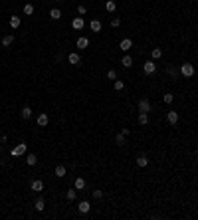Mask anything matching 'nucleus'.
<instances>
[{
	"label": "nucleus",
	"instance_id": "obj_6",
	"mask_svg": "<svg viewBox=\"0 0 198 220\" xmlns=\"http://www.w3.org/2000/svg\"><path fill=\"white\" fill-rule=\"evenodd\" d=\"M89 208H91V204L87 200H81L79 204H77V210H79L81 214H87V212H89Z\"/></svg>",
	"mask_w": 198,
	"mask_h": 220
},
{
	"label": "nucleus",
	"instance_id": "obj_26",
	"mask_svg": "<svg viewBox=\"0 0 198 220\" xmlns=\"http://www.w3.org/2000/svg\"><path fill=\"white\" fill-rule=\"evenodd\" d=\"M22 117L24 119H30V117H32V109H30V107H22Z\"/></svg>",
	"mask_w": 198,
	"mask_h": 220
},
{
	"label": "nucleus",
	"instance_id": "obj_2",
	"mask_svg": "<svg viewBox=\"0 0 198 220\" xmlns=\"http://www.w3.org/2000/svg\"><path fill=\"white\" fill-rule=\"evenodd\" d=\"M143 72H145L147 76H153V73L156 72V66H155V62H147L145 66H143Z\"/></svg>",
	"mask_w": 198,
	"mask_h": 220
},
{
	"label": "nucleus",
	"instance_id": "obj_24",
	"mask_svg": "<svg viewBox=\"0 0 198 220\" xmlns=\"http://www.w3.org/2000/svg\"><path fill=\"white\" fill-rule=\"evenodd\" d=\"M76 196H77V188H70L67 191V200H76Z\"/></svg>",
	"mask_w": 198,
	"mask_h": 220
},
{
	"label": "nucleus",
	"instance_id": "obj_34",
	"mask_svg": "<svg viewBox=\"0 0 198 220\" xmlns=\"http://www.w3.org/2000/svg\"><path fill=\"white\" fill-rule=\"evenodd\" d=\"M101 196H103V191H93V198H101Z\"/></svg>",
	"mask_w": 198,
	"mask_h": 220
},
{
	"label": "nucleus",
	"instance_id": "obj_36",
	"mask_svg": "<svg viewBox=\"0 0 198 220\" xmlns=\"http://www.w3.org/2000/svg\"><path fill=\"white\" fill-rule=\"evenodd\" d=\"M121 133H123V135H125V137H127V135H129V133H131V131H129V129H127V127H123V129H121Z\"/></svg>",
	"mask_w": 198,
	"mask_h": 220
},
{
	"label": "nucleus",
	"instance_id": "obj_5",
	"mask_svg": "<svg viewBox=\"0 0 198 220\" xmlns=\"http://www.w3.org/2000/svg\"><path fill=\"white\" fill-rule=\"evenodd\" d=\"M119 48H121L123 52H129V50L133 48V42H131V38H125V40H121V44H119Z\"/></svg>",
	"mask_w": 198,
	"mask_h": 220
},
{
	"label": "nucleus",
	"instance_id": "obj_32",
	"mask_svg": "<svg viewBox=\"0 0 198 220\" xmlns=\"http://www.w3.org/2000/svg\"><path fill=\"white\" fill-rule=\"evenodd\" d=\"M162 99H165V103H172V99H175V97H172V93H165V97H162Z\"/></svg>",
	"mask_w": 198,
	"mask_h": 220
},
{
	"label": "nucleus",
	"instance_id": "obj_10",
	"mask_svg": "<svg viewBox=\"0 0 198 220\" xmlns=\"http://www.w3.org/2000/svg\"><path fill=\"white\" fill-rule=\"evenodd\" d=\"M71 26H73V30H81L83 28V18H73V22H71Z\"/></svg>",
	"mask_w": 198,
	"mask_h": 220
},
{
	"label": "nucleus",
	"instance_id": "obj_15",
	"mask_svg": "<svg viewBox=\"0 0 198 220\" xmlns=\"http://www.w3.org/2000/svg\"><path fill=\"white\" fill-rule=\"evenodd\" d=\"M137 165H139V167H147V165H149L147 155H139V157H137Z\"/></svg>",
	"mask_w": 198,
	"mask_h": 220
},
{
	"label": "nucleus",
	"instance_id": "obj_3",
	"mask_svg": "<svg viewBox=\"0 0 198 220\" xmlns=\"http://www.w3.org/2000/svg\"><path fill=\"white\" fill-rule=\"evenodd\" d=\"M139 111H141V113H149V111H151V103H149V99H141V101H139Z\"/></svg>",
	"mask_w": 198,
	"mask_h": 220
},
{
	"label": "nucleus",
	"instance_id": "obj_14",
	"mask_svg": "<svg viewBox=\"0 0 198 220\" xmlns=\"http://www.w3.org/2000/svg\"><path fill=\"white\" fill-rule=\"evenodd\" d=\"M89 28L93 30V32H101V28H103V26H101V22H99V20H91Z\"/></svg>",
	"mask_w": 198,
	"mask_h": 220
},
{
	"label": "nucleus",
	"instance_id": "obj_16",
	"mask_svg": "<svg viewBox=\"0 0 198 220\" xmlns=\"http://www.w3.org/2000/svg\"><path fill=\"white\" fill-rule=\"evenodd\" d=\"M50 18H52V20H60L61 18V10L52 8V10H50Z\"/></svg>",
	"mask_w": 198,
	"mask_h": 220
},
{
	"label": "nucleus",
	"instance_id": "obj_30",
	"mask_svg": "<svg viewBox=\"0 0 198 220\" xmlns=\"http://www.w3.org/2000/svg\"><path fill=\"white\" fill-rule=\"evenodd\" d=\"M123 87H125V83L121 79H115V91H123Z\"/></svg>",
	"mask_w": 198,
	"mask_h": 220
},
{
	"label": "nucleus",
	"instance_id": "obj_18",
	"mask_svg": "<svg viewBox=\"0 0 198 220\" xmlns=\"http://www.w3.org/2000/svg\"><path fill=\"white\" fill-rule=\"evenodd\" d=\"M87 46H89V40L85 38V36H83V38H79V40H77V48H81V50H83V48H87Z\"/></svg>",
	"mask_w": 198,
	"mask_h": 220
},
{
	"label": "nucleus",
	"instance_id": "obj_23",
	"mask_svg": "<svg viewBox=\"0 0 198 220\" xmlns=\"http://www.w3.org/2000/svg\"><path fill=\"white\" fill-rule=\"evenodd\" d=\"M26 163H28L30 167H34V165L38 163V159H36V155H28V157H26Z\"/></svg>",
	"mask_w": 198,
	"mask_h": 220
},
{
	"label": "nucleus",
	"instance_id": "obj_11",
	"mask_svg": "<svg viewBox=\"0 0 198 220\" xmlns=\"http://www.w3.org/2000/svg\"><path fill=\"white\" fill-rule=\"evenodd\" d=\"M24 153H26V143H20L18 147L12 151V155H14V157H16V155H24Z\"/></svg>",
	"mask_w": 198,
	"mask_h": 220
},
{
	"label": "nucleus",
	"instance_id": "obj_27",
	"mask_svg": "<svg viewBox=\"0 0 198 220\" xmlns=\"http://www.w3.org/2000/svg\"><path fill=\"white\" fill-rule=\"evenodd\" d=\"M44 208H46V202H44L42 198H38V200H36V210H38V212H42Z\"/></svg>",
	"mask_w": 198,
	"mask_h": 220
},
{
	"label": "nucleus",
	"instance_id": "obj_29",
	"mask_svg": "<svg viewBox=\"0 0 198 220\" xmlns=\"http://www.w3.org/2000/svg\"><path fill=\"white\" fill-rule=\"evenodd\" d=\"M24 14H26V16L34 14V6L32 4H26V6H24Z\"/></svg>",
	"mask_w": 198,
	"mask_h": 220
},
{
	"label": "nucleus",
	"instance_id": "obj_22",
	"mask_svg": "<svg viewBox=\"0 0 198 220\" xmlns=\"http://www.w3.org/2000/svg\"><path fill=\"white\" fill-rule=\"evenodd\" d=\"M121 64H123L125 67H133V60H131V56H125V57L121 60Z\"/></svg>",
	"mask_w": 198,
	"mask_h": 220
},
{
	"label": "nucleus",
	"instance_id": "obj_33",
	"mask_svg": "<svg viewBox=\"0 0 198 220\" xmlns=\"http://www.w3.org/2000/svg\"><path fill=\"white\" fill-rule=\"evenodd\" d=\"M111 26H113V28H119V26H121V20H119V18H113V20H111Z\"/></svg>",
	"mask_w": 198,
	"mask_h": 220
},
{
	"label": "nucleus",
	"instance_id": "obj_21",
	"mask_svg": "<svg viewBox=\"0 0 198 220\" xmlns=\"http://www.w3.org/2000/svg\"><path fill=\"white\" fill-rule=\"evenodd\" d=\"M115 143H117L119 147H123V145H125V135H123V133L115 135Z\"/></svg>",
	"mask_w": 198,
	"mask_h": 220
},
{
	"label": "nucleus",
	"instance_id": "obj_4",
	"mask_svg": "<svg viewBox=\"0 0 198 220\" xmlns=\"http://www.w3.org/2000/svg\"><path fill=\"white\" fill-rule=\"evenodd\" d=\"M54 175H56L57 178H63V177H66V175H67V169L63 167V165H57V167L54 169Z\"/></svg>",
	"mask_w": 198,
	"mask_h": 220
},
{
	"label": "nucleus",
	"instance_id": "obj_17",
	"mask_svg": "<svg viewBox=\"0 0 198 220\" xmlns=\"http://www.w3.org/2000/svg\"><path fill=\"white\" fill-rule=\"evenodd\" d=\"M73 187H76L77 191H81V188H85V181H83L81 177H77V178H76V182H73Z\"/></svg>",
	"mask_w": 198,
	"mask_h": 220
},
{
	"label": "nucleus",
	"instance_id": "obj_31",
	"mask_svg": "<svg viewBox=\"0 0 198 220\" xmlns=\"http://www.w3.org/2000/svg\"><path fill=\"white\" fill-rule=\"evenodd\" d=\"M107 77L115 82V79H117V73H115V70H109V72H107Z\"/></svg>",
	"mask_w": 198,
	"mask_h": 220
},
{
	"label": "nucleus",
	"instance_id": "obj_9",
	"mask_svg": "<svg viewBox=\"0 0 198 220\" xmlns=\"http://www.w3.org/2000/svg\"><path fill=\"white\" fill-rule=\"evenodd\" d=\"M32 191L42 192V191H44V182H42V181H38V178H36V181H32Z\"/></svg>",
	"mask_w": 198,
	"mask_h": 220
},
{
	"label": "nucleus",
	"instance_id": "obj_38",
	"mask_svg": "<svg viewBox=\"0 0 198 220\" xmlns=\"http://www.w3.org/2000/svg\"><path fill=\"white\" fill-rule=\"evenodd\" d=\"M196 141H198V139H196Z\"/></svg>",
	"mask_w": 198,
	"mask_h": 220
},
{
	"label": "nucleus",
	"instance_id": "obj_7",
	"mask_svg": "<svg viewBox=\"0 0 198 220\" xmlns=\"http://www.w3.org/2000/svg\"><path fill=\"white\" fill-rule=\"evenodd\" d=\"M166 119H169L170 125H176L178 123V113H176V111H169V113H166Z\"/></svg>",
	"mask_w": 198,
	"mask_h": 220
},
{
	"label": "nucleus",
	"instance_id": "obj_19",
	"mask_svg": "<svg viewBox=\"0 0 198 220\" xmlns=\"http://www.w3.org/2000/svg\"><path fill=\"white\" fill-rule=\"evenodd\" d=\"M139 123L141 125H149V113H139Z\"/></svg>",
	"mask_w": 198,
	"mask_h": 220
},
{
	"label": "nucleus",
	"instance_id": "obj_1",
	"mask_svg": "<svg viewBox=\"0 0 198 220\" xmlns=\"http://www.w3.org/2000/svg\"><path fill=\"white\" fill-rule=\"evenodd\" d=\"M180 73H182L184 77H192V76H194V66H192V64H182V67H180Z\"/></svg>",
	"mask_w": 198,
	"mask_h": 220
},
{
	"label": "nucleus",
	"instance_id": "obj_25",
	"mask_svg": "<svg viewBox=\"0 0 198 220\" xmlns=\"http://www.w3.org/2000/svg\"><path fill=\"white\" fill-rule=\"evenodd\" d=\"M10 26H12V28H18L20 26V16H12V18H10Z\"/></svg>",
	"mask_w": 198,
	"mask_h": 220
},
{
	"label": "nucleus",
	"instance_id": "obj_20",
	"mask_svg": "<svg viewBox=\"0 0 198 220\" xmlns=\"http://www.w3.org/2000/svg\"><path fill=\"white\" fill-rule=\"evenodd\" d=\"M105 8H107L109 12H115V8H117V4H115V0H107V2H105Z\"/></svg>",
	"mask_w": 198,
	"mask_h": 220
},
{
	"label": "nucleus",
	"instance_id": "obj_8",
	"mask_svg": "<svg viewBox=\"0 0 198 220\" xmlns=\"http://www.w3.org/2000/svg\"><path fill=\"white\" fill-rule=\"evenodd\" d=\"M48 121H50V117H48L46 113H40V115H38V119H36V123H38L40 127H46Z\"/></svg>",
	"mask_w": 198,
	"mask_h": 220
},
{
	"label": "nucleus",
	"instance_id": "obj_13",
	"mask_svg": "<svg viewBox=\"0 0 198 220\" xmlns=\"http://www.w3.org/2000/svg\"><path fill=\"white\" fill-rule=\"evenodd\" d=\"M12 42H14V36H12V34H8V36H4V38H2V46H4V48L12 46Z\"/></svg>",
	"mask_w": 198,
	"mask_h": 220
},
{
	"label": "nucleus",
	"instance_id": "obj_28",
	"mask_svg": "<svg viewBox=\"0 0 198 220\" xmlns=\"http://www.w3.org/2000/svg\"><path fill=\"white\" fill-rule=\"evenodd\" d=\"M151 56L155 57V60H156V57H162V50H160V48H155V50L151 52Z\"/></svg>",
	"mask_w": 198,
	"mask_h": 220
},
{
	"label": "nucleus",
	"instance_id": "obj_35",
	"mask_svg": "<svg viewBox=\"0 0 198 220\" xmlns=\"http://www.w3.org/2000/svg\"><path fill=\"white\" fill-rule=\"evenodd\" d=\"M77 12H79V14H81V16H83V14H85V12H87V8H85V6H83V4H81V6H77Z\"/></svg>",
	"mask_w": 198,
	"mask_h": 220
},
{
	"label": "nucleus",
	"instance_id": "obj_12",
	"mask_svg": "<svg viewBox=\"0 0 198 220\" xmlns=\"http://www.w3.org/2000/svg\"><path fill=\"white\" fill-rule=\"evenodd\" d=\"M67 62H70L71 66H77V64H79V54H70V56H67Z\"/></svg>",
	"mask_w": 198,
	"mask_h": 220
},
{
	"label": "nucleus",
	"instance_id": "obj_37",
	"mask_svg": "<svg viewBox=\"0 0 198 220\" xmlns=\"http://www.w3.org/2000/svg\"><path fill=\"white\" fill-rule=\"evenodd\" d=\"M56 2H61V0H56Z\"/></svg>",
	"mask_w": 198,
	"mask_h": 220
}]
</instances>
